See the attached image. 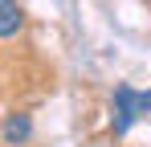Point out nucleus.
<instances>
[{
  "label": "nucleus",
  "instance_id": "7ed1b4c3",
  "mask_svg": "<svg viewBox=\"0 0 151 147\" xmlns=\"http://www.w3.org/2000/svg\"><path fill=\"white\" fill-rule=\"evenodd\" d=\"M29 131H33V127H29L25 115H12V119L4 122V139H8V143H25V139H29Z\"/></svg>",
  "mask_w": 151,
  "mask_h": 147
},
{
  "label": "nucleus",
  "instance_id": "f257e3e1",
  "mask_svg": "<svg viewBox=\"0 0 151 147\" xmlns=\"http://www.w3.org/2000/svg\"><path fill=\"white\" fill-rule=\"evenodd\" d=\"M151 106V94H135L131 86H119V94H114V131H127L131 122H135V115L139 110H147Z\"/></svg>",
  "mask_w": 151,
  "mask_h": 147
},
{
  "label": "nucleus",
  "instance_id": "f03ea898",
  "mask_svg": "<svg viewBox=\"0 0 151 147\" xmlns=\"http://www.w3.org/2000/svg\"><path fill=\"white\" fill-rule=\"evenodd\" d=\"M21 24H25V12H21V4H17V0H0V37H12V33H21Z\"/></svg>",
  "mask_w": 151,
  "mask_h": 147
}]
</instances>
